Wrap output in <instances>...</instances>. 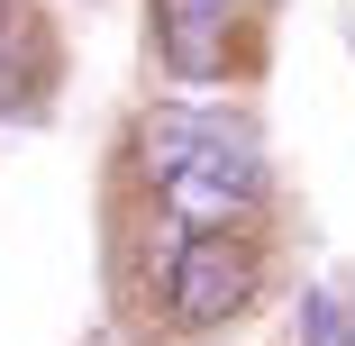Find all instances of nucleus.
Returning a JSON list of instances; mask_svg holds the SVG:
<instances>
[{
    "label": "nucleus",
    "instance_id": "obj_1",
    "mask_svg": "<svg viewBox=\"0 0 355 346\" xmlns=\"http://www.w3.org/2000/svg\"><path fill=\"white\" fill-rule=\"evenodd\" d=\"M264 191V164H255V137L228 119V137L209 146L200 164H182L173 182H164V210L182 219V237H228L237 219H246V200Z\"/></svg>",
    "mask_w": 355,
    "mask_h": 346
},
{
    "label": "nucleus",
    "instance_id": "obj_2",
    "mask_svg": "<svg viewBox=\"0 0 355 346\" xmlns=\"http://www.w3.org/2000/svg\"><path fill=\"white\" fill-rule=\"evenodd\" d=\"M164 301L182 328H219L255 301V255L237 237H182L173 264H164Z\"/></svg>",
    "mask_w": 355,
    "mask_h": 346
},
{
    "label": "nucleus",
    "instance_id": "obj_3",
    "mask_svg": "<svg viewBox=\"0 0 355 346\" xmlns=\"http://www.w3.org/2000/svg\"><path fill=\"white\" fill-rule=\"evenodd\" d=\"M155 46L182 83L228 73V46H237V0H155Z\"/></svg>",
    "mask_w": 355,
    "mask_h": 346
},
{
    "label": "nucleus",
    "instance_id": "obj_4",
    "mask_svg": "<svg viewBox=\"0 0 355 346\" xmlns=\"http://www.w3.org/2000/svg\"><path fill=\"white\" fill-rule=\"evenodd\" d=\"M228 137L219 110H146V128H137V164H146L155 182H173L182 164H200L209 146Z\"/></svg>",
    "mask_w": 355,
    "mask_h": 346
},
{
    "label": "nucleus",
    "instance_id": "obj_5",
    "mask_svg": "<svg viewBox=\"0 0 355 346\" xmlns=\"http://www.w3.org/2000/svg\"><path fill=\"white\" fill-rule=\"evenodd\" d=\"M301 346H355V319H346L337 292H310L301 301Z\"/></svg>",
    "mask_w": 355,
    "mask_h": 346
},
{
    "label": "nucleus",
    "instance_id": "obj_6",
    "mask_svg": "<svg viewBox=\"0 0 355 346\" xmlns=\"http://www.w3.org/2000/svg\"><path fill=\"white\" fill-rule=\"evenodd\" d=\"M19 37H28V10H19V0H0V110H19Z\"/></svg>",
    "mask_w": 355,
    "mask_h": 346
}]
</instances>
